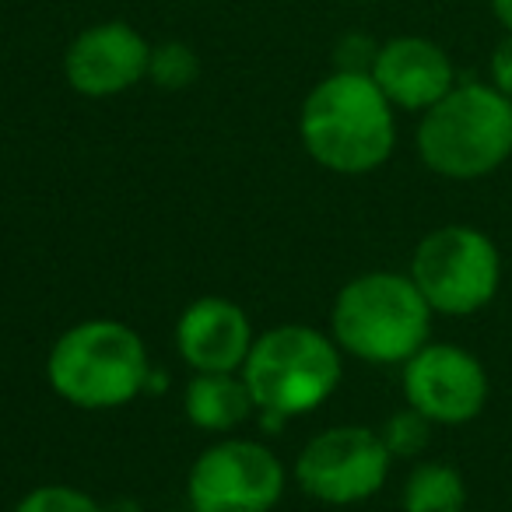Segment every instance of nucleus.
<instances>
[{
	"label": "nucleus",
	"mask_w": 512,
	"mask_h": 512,
	"mask_svg": "<svg viewBox=\"0 0 512 512\" xmlns=\"http://www.w3.org/2000/svg\"><path fill=\"white\" fill-rule=\"evenodd\" d=\"M397 109L372 74L334 71L316 81L299 113L306 155L337 176H365L390 162L397 148Z\"/></svg>",
	"instance_id": "nucleus-1"
},
{
	"label": "nucleus",
	"mask_w": 512,
	"mask_h": 512,
	"mask_svg": "<svg viewBox=\"0 0 512 512\" xmlns=\"http://www.w3.org/2000/svg\"><path fill=\"white\" fill-rule=\"evenodd\" d=\"M148 344L120 320H81L53 341L46 379L53 393L81 411H116L148 393Z\"/></svg>",
	"instance_id": "nucleus-2"
},
{
	"label": "nucleus",
	"mask_w": 512,
	"mask_h": 512,
	"mask_svg": "<svg viewBox=\"0 0 512 512\" xmlns=\"http://www.w3.org/2000/svg\"><path fill=\"white\" fill-rule=\"evenodd\" d=\"M432 316L411 274L369 271L337 292L330 337L344 355L369 365H404L432 341Z\"/></svg>",
	"instance_id": "nucleus-3"
},
{
	"label": "nucleus",
	"mask_w": 512,
	"mask_h": 512,
	"mask_svg": "<svg viewBox=\"0 0 512 512\" xmlns=\"http://www.w3.org/2000/svg\"><path fill=\"white\" fill-rule=\"evenodd\" d=\"M418 155L442 179H484L512 158V102L484 81H456L421 113Z\"/></svg>",
	"instance_id": "nucleus-4"
},
{
	"label": "nucleus",
	"mask_w": 512,
	"mask_h": 512,
	"mask_svg": "<svg viewBox=\"0 0 512 512\" xmlns=\"http://www.w3.org/2000/svg\"><path fill=\"white\" fill-rule=\"evenodd\" d=\"M344 351L330 334L306 323H281L256 337L242 362L256 411L299 418L323 407L337 393L344 376Z\"/></svg>",
	"instance_id": "nucleus-5"
},
{
	"label": "nucleus",
	"mask_w": 512,
	"mask_h": 512,
	"mask_svg": "<svg viewBox=\"0 0 512 512\" xmlns=\"http://www.w3.org/2000/svg\"><path fill=\"white\" fill-rule=\"evenodd\" d=\"M411 281L432 313L474 316L498 295L502 285V253L495 239L474 225L432 228L414 246Z\"/></svg>",
	"instance_id": "nucleus-6"
},
{
	"label": "nucleus",
	"mask_w": 512,
	"mask_h": 512,
	"mask_svg": "<svg viewBox=\"0 0 512 512\" xmlns=\"http://www.w3.org/2000/svg\"><path fill=\"white\" fill-rule=\"evenodd\" d=\"M390 463L393 456L376 428L337 425L299 449L292 477L323 505H358L383 491Z\"/></svg>",
	"instance_id": "nucleus-7"
},
{
	"label": "nucleus",
	"mask_w": 512,
	"mask_h": 512,
	"mask_svg": "<svg viewBox=\"0 0 512 512\" xmlns=\"http://www.w3.org/2000/svg\"><path fill=\"white\" fill-rule=\"evenodd\" d=\"M285 467L256 439H221L193 460L186 498L193 512H271L285 498Z\"/></svg>",
	"instance_id": "nucleus-8"
},
{
	"label": "nucleus",
	"mask_w": 512,
	"mask_h": 512,
	"mask_svg": "<svg viewBox=\"0 0 512 512\" xmlns=\"http://www.w3.org/2000/svg\"><path fill=\"white\" fill-rule=\"evenodd\" d=\"M488 369L449 341H428L404 362V400L432 425H467L488 404Z\"/></svg>",
	"instance_id": "nucleus-9"
},
{
	"label": "nucleus",
	"mask_w": 512,
	"mask_h": 512,
	"mask_svg": "<svg viewBox=\"0 0 512 512\" xmlns=\"http://www.w3.org/2000/svg\"><path fill=\"white\" fill-rule=\"evenodd\" d=\"M151 43L120 22H95L64 50V78L85 99H113L148 78Z\"/></svg>",
	"instance_id": "nucleus-10"
},
{
	"label": "nucleus",
	"mask_w": 512,
	"mask_h": 512,
	"mask_svg": "<svg viewBox=\"0 0 512 512\" xmlns=\"http://www.w3.org/2000/svg\"><path fill=\"white\" fill-rule=\"evenodd\" d=\"M369 74L379 92L390 99V106L404 109V113H425L456 85L449 53L425 36L386 39L376 50Z\"/></svg>",
	"instance_id": "nucleus-11"
},
{
	"label": "nucleus",
	"mask_w": 512,
	"mask_h": 512,
	"mask_svg": "<svg viewBox=\"0 0 512 512\" xmlns=\"http://www.w3.org/2000/svg\"><path fill=\"white\" fill-rule=\"evenodd\" d=\"M253 341L249 313L221 295L190 302L176 320V351L193 372H239Z\"/></svg>",
	"instance_id": "nucleus-12"
},
{
	"label": "nucleus",
	"mask_w": 512,
	"mask_h": 512,
	"mask_svg": "<svg viewBox=\"0 0 512 512\" xmlns=\"http://www.w3.org/2000/svg\"><path fill=\"white\" fill-rule=\"evenodd\" d=\"M256 411L239 372H193L183 390V414L204 432H232Z\"/></svg>",
	"instance_id": "nucleus-13"
},
{
	"label": "nucleus",
	"mask_w": 512,
	"mask_h": 512,
	"mask_svg": "<svg viewBox=\"0 0 512 512\" xmlns=\"http://www.w3.org/2000/svg\"><path fill=\"white\" fill-rule=\"evenodd\" d=\"M400 505L404 512H467V484L456 467L425 460L407 474Z\"/></svg>",
	"instance_id": "nucleus-14"
},
{
	"label": "nucleus",
	"mask_w": 512,
	"mask_h": 512,
	"mask_svg": "<svg viewBox=\"0 0 512 512\" xmlns=\"http://www.w3.org/2000/svg\"><path fill=\"white\" fill-rule=\"evenodd\" d=\"M200 74V60L197 53L190 50L179 39H169V43L151 46V64H148V78L155 81L165 92H179V88L193 85Z\"/></svg>",
	"instance_id": "nucleus-15"
},
{
	"label": "nucleus",
	"mask_w": 512,
	"mask_h": 512,
	"mask_svg": "<svg viewBox=\"0 0 512 512\" xmlns=\"http://www.w3.org/2000/svg\"><path fill=\"white\" fill-rule=\"evenodd\" d=\"M379 435H383L393 460H414V456L425 453L428 442H432V421L421 411H414V407H404V411L386 418Z\"/></svg>",
	"instance_id": "nucleus-16"
},
{
	"label": "nucleus",
	"mask_w": 512,
	"mask_h": 512,
	"mask_svg": "<svg viewBox=\"0 0 512 512\" xmlns=\"http://www.w3.org/2000/svg\"><path fill=\"white\" fill-rule=\"evenodd\" d=\"M15 512H109L106 505L95 502L88 491L71 488V484H39L32 488Z\"/></svg>",
	"instance_id": "nucleus-17"
},
{
	"label": "nucleus",
	"mask_w": 512,
	"mask_h": 512,
	"mask_svg": "<svg viewBox=\"0 0 512 512\" xmlns=\"http://www.w3.org/2000/svg\"><path fill=\"white\" fill-rule=\"evenodd\" d=\"M488 74H491V85L512 102V32H505V39L495 46L491 53V64H488Z\"/></svg>",
	"instance_id": "nucleus-18"
},
{
	"label": "nucleus",
	"mask_w": 512,
	"mask_h": 512,
	"mask_svg": "<svg viewBox=\"0 0 512 512\" xmlns=\"http://www.w3.org/2000/svg\"><path fill=\"white\" fill-rule=\"evenodd\" d=\"M491 11H495L498 25L505 32H512V0H491Z\"/></svg>",
	"instance_id": "nucleus-19"
},
{
	"label": "nucleus",
	"mask_w": 512,
	"mask_h": 512,
	"mask_svg": "<svg viewBox=\"0 0 512 512\" xmlns=\"http://www.w3.org/2000/svg\"><path fill=\"white\" fill-rule=\"evenodd\" d=\"M362 4H369V0H362Z\"/></svg>",
	"instance_id": "nucleus-20"
},
{
	"label": "nucleus",
	"mask_w": 512,
	"mask_h": 512,
	"mask_svg": "<svg viewBox=\"0 0 512 512\" xmlns=\"http://www.w3.org/2000/svg\"><path fill=\"white\" fill-rule=\"evenodd\" d=\"M190 512H193V509H190Z\"/></svg>",
	"instance_id": "nucleus-21"
}]
</instances>
